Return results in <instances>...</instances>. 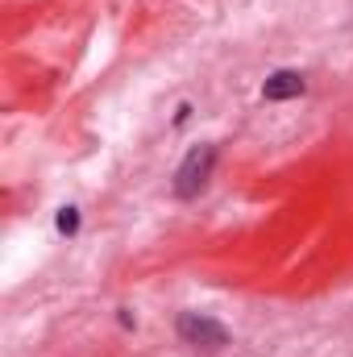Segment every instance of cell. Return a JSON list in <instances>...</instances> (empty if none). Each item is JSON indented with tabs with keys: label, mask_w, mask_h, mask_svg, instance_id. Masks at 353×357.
<instances>
[{
	"label": "cell",
	"mask_w": 353,
	"mask_h": 357,
	"mask_svg": "<svg viewBox=\"0 0 353 357\" xmlns=\"http://www.w3.org/2000/svg\"><path fill=\"white\" fill-rule=\"evenodd\" d=\"M179 337H183L191 349H204V354H216V349H225V345H229L225 324H216L212 316H195V312L179 316Z\"/></svg>",
	"instance_id": "cell-1"
},
{
	"label": "cell",
	"mask_w": 353,
	"mask_h": 357,
	"mask_svg": "<svg viewBox=\"0 0 353 357\" xmlns=\"http://www.w3.org/2000/svg\"><path fill=\"white\" fill-rule=\"evenodd\" d=\"M212 162H216V146H195V150L183 158V167H179V175H175V195L179 199L200 195V187H204L208 175H212Z\"/></svg>",
	"instance_id": "cell-2"
},
{
	"label": "cell",
	"mask_w": 353,
	"mask_h": 357,
	"mask_svg": "<svg viewBox=\"0 0 353 357\" xmlns=\"http://www.w3.org/2000/svg\"><path fill=\"white\" fill-rule=\"evenodd\" d=\"M303 91V75L299 71H274L270 79H266L262 96L266 100H291V96H299Z\"/></svg>",
	"instance_id": "cell-3"
},
{
	"label": "cell",
	"mask_w": 353,
	"mask_h": 357,
	"mask_svg": "<svg viewBox=\"0 0 353 357\" xmlns=\"http://www.w3.org/2000/svg\"><path fill=\"white\" fill-rule=\"evenodd\" d=\"M75 229H80L75 208H63V212H59V233H75Z\"/></svg>",
	"instance_id": "cell-4"
}]
</instances>
